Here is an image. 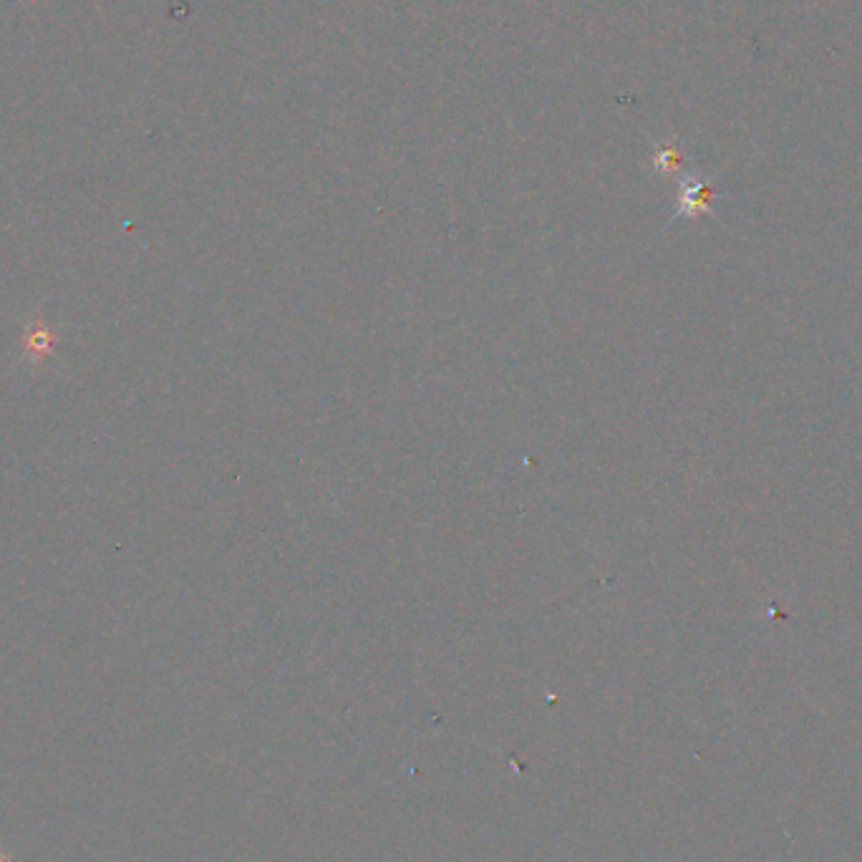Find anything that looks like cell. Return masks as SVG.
I'll use <instances>...</instances> for the list:
<instances>
[{
  "instance_id": "1",
  "label": "cell",
  "mask_w": 862,
  "mask_h": 862,
  "mask_svg": "<svg viewBox=\"0 0 862 862\" xmlns=\"http://www.w3.org/2000/svg\"><path fill=\"white\" fill-rule=\"evenodd\" d=\"M56 343H58V331L46 321L44 315L28 318L26 329H23V336H21L23 361H26L31 368H41L56 354Z\"/></svg>"
},
{
  "instance_id": "2",
  "label": "cell",
  "mask_w": 862,
  "mask_h": 862,
  "mask_svg": "<svg viewBox=\"0 0 862 862\" xmlns=\"http://www.w3.org/2000/svg\"><path fill=\"white\" fill-rule=\"evenodd\" d=\"M714 187L704 177L697 174H686L679 180V209H676V220L679 217H699L711 215V199H714Z\"/></svg>"
},
{
  "instance_id": "3",
  "label": "cell",
  "mask_w": 862,
  "mask_h": 862,
  "mask_svg": "<svg viewBox=\"0 0 862 862\" xmlns=\"http://www.w3.org/2000/svg\"><path fill=\"white\" fill-rule=\"evenodd\" d=\"M681 164H683V154H681L679 145H674V141H671V145H664V147H658V149H656V154H654V170H656L658 174L676 172Z\"/></svg>"
},
{
  "instance_id": "4",
  "label": "cell",
  "mask_w": 862,
  "mask_h": 862,
  "mask_svg": "<svg viewBox=\"0 0 862 862\" xmlns=\"http://www.w3.org/2000/svg\"><path fill=\"white\" fill-rule=\"evenodd\" d=\"M0 862H13V858H11V855H8V852H3V850H0Z\"/></svg>"
}]
</instances>
